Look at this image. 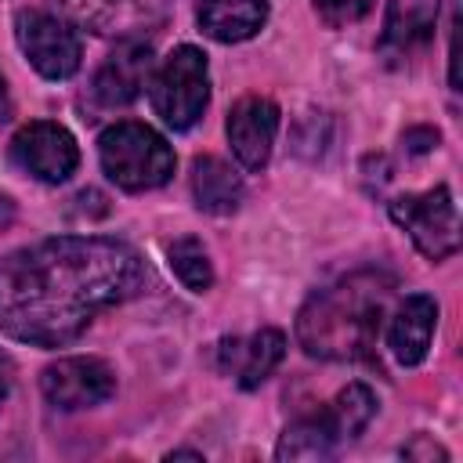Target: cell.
Listing matches in <instances>:
<instances>
[{"label":"cell","instance_id":"1","mask_svg":"<svg viewBox=\"0 0 463 463\" xmlns=\"http://www.w3.org/2000/svg\"><path fill=\"white\" fill-rule=\"evenodd\" d=\"M145 279L141 253L119 239H43L0 260V333L36 347H61L98 311L130 300Z\"/></svg>","mask_w":463,"mask_h":463},{"label":"cell","instance_id":"2","mask_svg":"<svg viewBox=\"0 0 463 463\" xmlns=\"http://www.w3.org/2000/svg\"><path fill=\"white\" fill-rule=\"evenodd\" d=\"M391 293H394V279L383 271H354L336 286L318 289L297 315L300 347L311 358H326V362L369 358Z\"/></svg>","mask_w":463,"mask_h":463},{"label":"cell","instance_id":"3","mask_svg":"<svg viewBox=\"0 0 463 463\" xmlns=\"http://www.w3.org/2000/svg\"><path fill=\"white\" fill-rule=\"evenodd\" d=\"M98 156H101V170L127 192H145V188L166 184L174 174V163H177L166 137L134 119L109 127L98 137Z\"/></svg>","mask_w":463,"mask_h":463},{"label":"cell","instance_id":"4","mask_svg":"<svg viewBox=\"0 0 463 463\" xmlns=\"http://www.w3.org/2000/svg\"><path fill=\"white\" fill-rule=\"evenodd\" d=\"M148 98L156 116L174 127L188 130L199 123L206 101H210V72H206V54L192 43L174 47L163 65L148 76Z\"/></svg>","mask_w":463,"mask_h":463},{"label":"cell","instance_id":"5","mask_svg":"<svg viewBox=\"0 0 463 463\" xmlns=\"http://www.w3.org/2000/svg\"><path fill=\"white\" fill-rule=\"evenodd\" d=\"M391 217L398 228L409 232V239L427 260H445L459 250V213L445 184L394 199Z\"/></svg>","mask_w":463,"mask_h":463},{"label":"cell","instance_id":"6","mask_svg":"<svg viewBox=\"0 0 463 463\" xmlns=\"http://www.w3.org/2000/svg\"><path fill=\"white\" fill-rule=\"evenodd\" d=\"M14 36H18V47L25 51L29 65L40 76L69 80L80 69L83 43H80V33L65 18L47 14V11H18Z\"/></svg>","mask_w":463,"mask_h":463},{"label":"cell","instance_id":"7","mask_svg":"<svg viewBox=\"0 0 463 463\" xmlns=\"http://www.w3.org/2000/svg\"><path fill=\"white\" fill-rule=\"evenodd\" d=\"M11 163L43 184H61L76 170L80 148H76V137L61 123L36 119V123H25L11 137Z\"/></svg>","mask_w":463,"mask_h":463},{"label":"cell","instance_id":"8","mask_svg":"<svg viewBox=\"0 0 463 463\" xmlns=\"http://www.w3.org/2000/svg\"><path fill=\"white\" fill-rule=\"evenodd\" d=\"M40 391L54 409L76 412L112 398L116 376L101 358H58L40 373Z\"/></svg>","mask_w":463,"mask_h":463},{"label":"cell","instance_id":"9","mask_svg":"<svg viewBox=\"0 0 463 463\" xmlns=\"http://www.w3.org/2000/svg\"><path fill=\"white\" fill-rule=\"evenodd\" d=\"M148 76H152V43L145 36H127L94 72L90 94L98 105L119 109L130 105L141 94V87H148Z\"/></svg>","mask_w":463,"mask_h":463},{"label":"cell","instance_id":"10","mask_svg":"<svg viewBox=\"0 0 463 463\" xmlns=\"http://www.w3.org/2000/svg\"><path fill=\"white\" fill-rule=\"evenodd\" d=\"M279 134V105L271 98L250 94L242 101H235L232 116H228V141L235 159L246 170H260L271 159V145Z\"/></svg>","mask_w":463,"mask_h":463},{"label":"cell","instance_id":"11","mask_svg":"<svg viewBox=\"0 0 463 463\" xmlns=\"http://www.w3.org/2000/svg\"><path fill=\"white\" fill-rule=\"evenodd\" d=\"M282 354H286V336L279 329H260L253 336H228L217 347L221 369L232 373L242 391L260 387L275 373V365L282 362Z\"/></svg>","mask_w":463,"mask_h":463},{"label":"cell","instance_id":"12","mask_svg":"<svg viewBox=\"0 0 463 463\" xmlns=\"http://www.w3.org/2000/svg\"><path fill=\"white\" fill-rule=\"evenodd\" d=\"M438 329V300L427 293H412L398 304L391 318V351L402 365H420L427 358L430 336Z\"/></svg>","mask_w":463,"mask_h":463},{"label":"cell","instance_id":"13","mask_svg":"<svg viewBox=\"0 0 463 463\" xmlns=\"http://www.w3.org/2000/svg\"><path fill=\"white\" fill-rule=\"evenodd\" d=\"M268 22V0H199V25L221 43H242Z\"/></svg>","mask_w":463,"mask_h":463},{"label":"cell","instance_id":"14","mask_svg":"<svg viewBox=\"0 0 463 463\" xmlns=\"http://www.w3.org/2000/svg\"><path fill=\"white\" fill-rule=\"evenodd\" d=\"M434 22H438V0H391L380 47L391 54H409L434 36Z\"/></svg>","mask_w":463,"mask_h":463},{"label":"cell","instance_id":"15","mask_svg":"<svg viewBox=\"0 0 463 463\" xmlns=\"http://www.w3.org/2000/svg\"><path fill=\"white\" fill-rule=\"evenodd\" d=\"M192 195H195V206L206 210V213H235L246 188H242V177L217 156H199L192 163Z\"/></svg>","mask_w":463,"mask_h":463},{"label":"cell","instance_id":"16","mask_svg":"<svg viewBox=\"0 0 463 463\" xmlns=\"http://www.w3.org/2000/svg\"><path fill=\"white\" fill-rule=\"evenodd\" d=\"M340 445H344V438H340L329 409H318V412L300 416L297 423L286 427L275 456L279 459H329Z\"/></svg>","mask_w":463,"mask_h":463},{"label":"cell","instance_id":"17","mask_svg":"<svg viewBox=\"0 0 463 463\" xmlns=\"http://www.w3.org/2000/svg\"><path fill=\"white\" fill-rule=\"evenodd\" d=\"M326 409H329V416H333L340 438L351 441V438H358V434L369 427V420H373V412H376V398H373V391H369L365 383H347Z\"/></svg>","mask_w":463,"mask_h":463},{"label":"cell","instance_id":"18","mask_svg":"<svg viewBox=\"0 0 463 463\" xmlns=\"http://www.w3.org/2000/svg\"><path fill=\"white\" fill-rule=\"evenodd\" d=\"M170 268H174V275H177L192 293H206V289L213 286V264H210L203 242L192 239V235H184V239H177V242L170 246Z\"/></svg>","mask_w":463,"mask_h":463},{"label":"cell","instance_id":"19","mask_svg":"<svg viewBox=\"0 0 463 463\" xmlns=\"http://www.w3.org/2000/svg\"><path fill=\"white\" fill-rule=\"evenodd\" d=\"M373 7V0H315V11L322 14L326 25H351L358 18H365Z\"/></svg>","mask_w":463,"mask_h":463},{"label":"cell","instance_id":"20","mask_svg":"<svg viewBox=\"0 0 463 463\" xmlns=\"http://www.w3.org/2000/svg\"><path fill=\"white\" fill-rule=\"evenodd\" d=\"M402 456H405V459H449V452H445L441 445H434L430 438H423V434H420L412 445H405Z\"/></svg>","mask_w":463,"mask_h":463},{"label":"cell","instance_id":"21","mask_svg":"<svg viewBox=\"0 0 463 463\" xmlns=\"http://www.w3.org/2000/svg\"><path fill=\"white\" fill-rule=\"evenodd\" d=\"M405 145H409L412 152H427V148L438 145V130H409V134H405Z\"/></svg>","mask_w":463,"mask_h":463},{"label":"cell","instance_id":"22","mask_svg":"<svg viewBox=\"0 0 463 463\" xmlns=\"http://www.w3.org/2000/svg\"><path fill=\"white\" fill-rule=\"evenodd\" d=\"M11 380H14V365H11V358L0 351V405H4V398H7V391H11Z\"/></svg>","mask_w":463,"mask_h":463},{"label":"cell","instance_id":"23","mask_svg":"<svg viewBox=\"0 0 463 463\" xmlns=\"http://www.w3.org/2000/svg\"><path fill=\"white\" fill-rule=\"evenodd\" d=\"M11 116V94H7V80H4V72H0V123Z\"/></svg>","mask_w":463,"mask_h":463},{"label":"cell","instance_id":"24","mask_svg":"<svg viewBox=\"0 0 463 463\" xmlns=\"http://www.w3.org/2000/svg\"><path fill=\"white\" fill-rule=\"evenodd\" d=\"M166 459H203L199 452H188V449H177V452H170Z\"/></svg>","mask_w":463,"mask_h":463}]
</instances>
